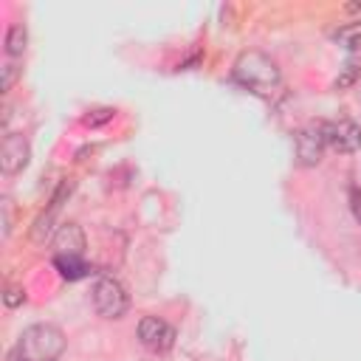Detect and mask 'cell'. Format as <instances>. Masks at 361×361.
<instances>
[{
  "label": "cell",
  "mask_w": 361,
  "mask_h": 361,
  "mask_svg": "<svg viewBox=\"0 0 361 361\" xmlns=\"http://www.w3.org/2000/svg\"><path fill=\"white\" fill-rule=\"evenodd\" d=\"M234 79L254 90V93H271L279 85V68L274 59H268L259 51H245L234 62Z\"/></svg>",
  "instance_id": "1"
},
{
  "label": "cell",
  "mask_w": 361,
  "mask_h": 361,
  "mask_svg": "<svg viewBox=\"0 0 361 361\" xmlns=\"http://www.w3.org/2000/svg\"><path fill=\"white\" fill-rule=\"evenodd\" d=\"M65 347L62 330L54 324H31L23 330V338L17 350L25 355V361H54Z\"/></svg>",
  "instance_id": "2"
},
{
  "label": "cell",
  "mask_w": 361,
  "mask_h": 361,
  "mask_svg": "<svg viewBox=\"0 0 361 361\" xmlns=\"http://www.w3.org/2000/svg\"><path fill=\"white\" fill-rule=\"evenodd\" d=\"M130 299H127V290L118 279L113 276H102L96 285H93V307L99 316L104 319H121L124 310H127Z\"/></svg>",
  "instance_id": "3"
},
{
  "label": "cell",
  "mask_w": 361,
  "mask_h": 361,
  "mask_svg": "<svg viewBox=\"0 0 361 361\" xmlns=\"http://www.w3.org/2000/svg\"><path fill=\"white\" fill-rule=\"evenodd\" d=\"M322 133H324V144L336 152H355L361 149V127L355 121H327L322 124Z\"/></svg>",
  "instance_id": "4"
},
{
  "label": "cell",
  "mask_w": 361,
  "mask_h": 361,
  "mask_svg": "<svg viewBox=\"0 0 361 361\" xmlns=\"http://www.w3.org/2000/svg\"><path fill=\"white\" fill-rule=\"evenodd\" d=\"M138 338H141V344H144L147 350H152V353H166V350H172V344H175V330H172L164 319L147 316V319L138 322Z\"/></svg>",
  "instance_id": "5"
},
{
  "label": "cell",
  "mask_w": 361,
  "mask_h": 361,
  "mask_svg": "<svg viewBox=\"0 0 361 361\" xmlns=\"http://www.w3.org/2000/svg\"><path fill=\"white\" fill-rule=\"evenodd\" d=\"M324 133H322V124H307L296 133V161L302 166H316L322 161V152H324Z\"/></svg>",
  "instance_id": "6"
},
{
  "label": "cell",
  "mask_w": 361,
  "mask_h": 361,
  "mask_svg": "<svg viewBox=\"0 0 361 361\" xmlns=\"http://www.w3.org/2000/svg\"><path fill=\"white\" fill-rule=\"evenodd\" d=\"M28 155H31L28 141L20 133H8L3 138V144H0V166H3V172H8V175L20 172L28 164Z\"/></svg>",
  "instance_id": "7"
},
{
  "label": "cell",
  "mask_w": 361,
  "mask_h": 361,
  "mask_svg": "<svg viewBox=\"0 0 361 361\" xmlns=\"http://www.w3.org/2000/svg\"><path fill=\"white\" fill-rule=\"evenodd\" d=\"M54 248H56V257H82V251H85V231L76 223L59 226V231L54 234Z\"/></svg>",
  "instance_id": "8"
},
{
  "label": "cell",
  "mask_w": 361,
  "mask_h": 361,
  "mask_svg": "<svg viewBox=\"0 0 361 361\" xmlns=\"http://www.w3.org/2000/svg\"><path fill=\"white\" fill-rule=\"evenodd\" d=\"M54 265L65 279H82L90 271V265L82 257H54Z\"/></svg>",
  "instance_id": "9"
},
{
  "label": "cell",
  "mask_w": 361,
  "mask_h": 361,
  "mask_svg": "<svg viewBox=\"0 0 361 361\" xmlns=\"http://www.w3.org/2000/svg\"><path fill=\"white\" fill-rule=\"evenodd\" d=\"M336 42L347 51H358L361 48V23H353V25H344L336 31Z\"/></svg>",
  "instance_id": "10"
},
{
  "label": "cell",
  "mask_w": 361,
  "mask_h": 361,
  "mask_svg": "<svg viewBox=\"0 0 361 361\" xmlns=\"http://www.w3.org/2000/svg\"><path fill=\"white\" fill-rule=\"evenodd\" d=\"M23 48H25V28L23 25H11L8 28V37H6V51L11 56H20Z\"/></svg>",
  "instance_id": "11"
},
{
  "label": "cell",
  "mask_w": 361,
  "mask_h": 361,
  "mask_svg": "<svg viewBox=\"0 0 361 361\" xmlns=\"http://www.w3.org/2000/svg\"><path fill=\"white\" fill-rule=\"evenodd\" d=\"M344 68H347V71L336 79V87H347V85H353V82H355V76L361 73V62H355V59H350Z\"/></svg>",
  "instance_id": "12"
},
{
  "label": "cell",
  "mask_w": 361,
  "mask_h": 361,
  "mask_svg": "<svg viewBox=\"0 0 361 361\" xmlns=\"http://www.w3.org/2000/svg\"><path fill=\"white\" fill-rule=\"evenodd\" d=\"M31 237H34L37 243H45V240L51 237V212H48V214H42V217L37 220V226H34Z\"/></svg>",
  "instance_id": "13"
},
{
  "label": "cell",
  "mask_w": 361,
  "mask_h": 361,
  "mask_svg": "<svg viewBox=\"0 0 361 361\" xmlns=\"http://www.w3.org/2000/svg\"><path fill=\"white\" fill-rule=\"evenodd\" d=\"M350 209H353V217L361 223V189L358 186L350 189Z\"/></svg>",
  "instance_id": "14"
},
{
  "label": "cell",
  "mask_w": 361,
  "mask_h": 361,
  "mask_svg": "<svg viewBox=\"0 0 361 361\" xmlns=\"http://www.w3.org/2000/svg\"><path fill=\"white\" fill-rule=\"evenodd\" d=\"M14 76H17V65H14V62H8V65L3 68V90H8V87H11Z\"/></svg>",
  "instance_id": "15"
},
{
  "label": "cell",
  "mask_w": 361,
  "mask_h": 361,
  "mask_svg": "<svg viewBox=\"0 0 361 361\" xmlns=\"http://www.w3.org/2000/svg\"><path fill=\"white\" fill-rule=\"evenodd\" d=\"M23 299H25V296H23V290H17V288H11V290L6 293V305H11V307H14V305H20Z\"/></svg>",
  "instance_id": "16"
},
{
  "label": "cell",
  "mask_w": 361,
  "mask_h": 361,
  "mask_svg": "<svg viewBox=\"0 0 361 361\" xmlns=\"http://www.w3.org/2000/svg\"><path fill=\"white\" fill-rule=\"evenodd\" d=\"M8 361H25V355H23V353H20V350H14V353H11V355H8Z\"/></svg>",
  "instance_id": "17"
}]
</instances>
